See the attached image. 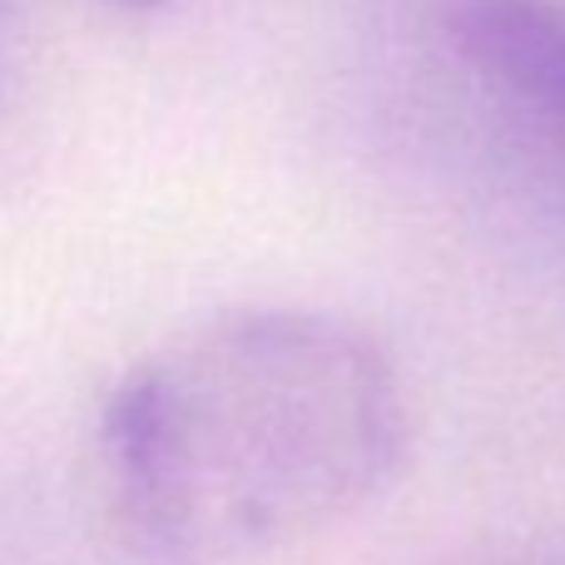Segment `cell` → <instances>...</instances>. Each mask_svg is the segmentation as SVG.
Returning a JSON list of instances; mask_svg holds the SVG:
<instances>
[{"label": "cell", "mask_w": 565, "mask_h": 565, "mask_svg": "<svg viewBox=\"0 0 565 565\" xmlns=\"http://www.w3.org/2000/svg\"><path fill=\"white\" fill-rule=\"evenodd\" d=\"M109 6H119V10H154V6H164V0H109Z\"/></svg>", "instance_id": "3"}, {"label": "cell", "mask_w": 565, "mask_h": 565, "mask_svg": "<svg viewBox=\"0 0 565 565\" xmlns=\"http://www.w3.org/2000/svg\"><path fill=\"white\" fill-rule=\"evenodd\" d=\"M447 35L487 85L565 139L561 0H447Z\"/></svg>", "instance_id": "2"}, {"label": "cell", "mask_w": 565, "mask_h": 565, "mask_svg": "<svg viewBox=\"0 0 565 565\" xmlns=\"http://www.w3.org/2000/svg\"><path fill=\"white\" fill-rule=\"evenodd\" d=\"M407 451L397 362L328 308H238L174 332L109 387V511L164 565H224L318 536Z\"/></svg>", "instance_id": "1"}]
</instances>
